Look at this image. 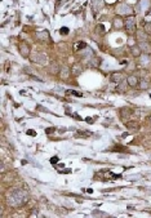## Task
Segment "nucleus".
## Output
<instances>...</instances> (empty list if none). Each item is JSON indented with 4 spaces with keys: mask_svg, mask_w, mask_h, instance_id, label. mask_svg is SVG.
Wrapping results in <instances>:
<instances>
[{
    "mask_svg": "<svg viewBox=\"0 0 151 218\" xmlns=\"http://www.w3.org/2000/svg\"><path fill=\"white\" fill-rule=\"evenodd\" d=\"M127 83H128V85H129V87H137V85H138V79H137V76H133V75L128 76V77H127Z\"/></svg>",
    "mask_w": 151,
    "mask_h": 218,
    "instance_id": "7",
    "label": "nucleus"
},
{
    "mask_svg": "<svg viewBox=\"0 0 151 218\" xmlns=\"http://www.w3.org/2000/svg\"><path fill=\"white\" fill-rule=\"evenodd\" d=\"M61 32H62V34H63V35H66V34H67V28H66V27H63V28H62V30H61Z\"/></svg>",
    "mask_w": 151,
    "mask_h": 218,
    "instance_id": "22",
    "label": "nucleus"
},
{
    "mask_svg": "<svg viewBox=\"0 0 151 218\" xmlns=\"http://www.w3.org/2000/svg\"><path fill=\"white\" fill-rule=\"evenodd\" d=\"M20 50H21V54L23 57H28V54H30V48L27 45H25V44H22L20 47Z\"/></svg>",
    "mask_w": 151,
    "mask_h": 218,
    "instance_id": "9",
    "label": "nucleus"
},
{
    "mask_svg": "<svg viewBox=\"0 0 151 218\" xmlns=\"http://www.w3.org/2000/svg\"><path fill=\"white\" fill-rule=\"evenodd\" d=\"M132 12H133V9L127 4H121L117 7V13L119 14H125V16H128V14H131Z\"/></svg>",
    "mask_w": 151,
    "mask_h": 218,
    "instance_id": "5",
    "label": "nucleus"
},
{
    "mask_svg": "<svg viewBox=\"0 0 151 218\" xmlns=\"http://www.w3.org/2000/svg\"><path fill=\"white\" fill-rule=\"evenodd\" d=\"M71 72L74 74L75 76H78V75H80V74L83 72V67H82V65L80 63H75L71 67Z\"/></svg>",
    "mask_w": 151,
    "mask_h": 218,
    "instance_id": "6",
    "label": "nucleus"
},
{
    "mask_svg": "<svg viewBox=\"0 0 151 218\" xmlns=\"http://www.w3.org/2000/svg\"><path fill=\"white\" fill-rule=\"evenodd\" d=\"M125 28H127L128 34H134L136 31V20L134 17H129L127 21H125Z\"/></svg>",
    "mask_w": 151,
    "mask_h": 218,
    "instance_id": "2",
    "label": "nucleus"
},
{
    "mask_svg": "<svg viewBox=\"0 0 151 218\" xmlns=\"http://www.w3.org/2000/svg\"><path fill=\"white\" fill-rule=\"evenodd\" d=\"M124 79H125V74L124 72H114L111 75V81H112V83H115V84L121 83Z\"/></svg>",
    "mask_w": 151,
    "mask_h": 218,
    "instance_id": "4",
    "label": "nucleus"
},
{
    "mask_svg": "<svg viewBox=\"0 0 151 218\" xmlns=\"http://www.w3.org/2000/svg\"><path fill=\"white\" fill-rule=\"evenodd\" d=\"M31 60L34 61L35 63H39V65H45V62H47V57L44 56L43 53H35V54H32Z\"/></svg>",
    "mask_w": 151,
    "mask_h": 218,
    "instance_id": "3",
    "label": "nucleus"
},
{
    "mask_svg": "<svg viewBox=\"0 0 151 218\" xmlns=\"http://www.w3.org/2000/svg\"><path fill=\"white\" fill-rule=\"evenodd\" d=\"M128 45H129L131 48H132V47H134V39H132V38L128 39Z\"/></svg>",
    "mask_w": 151,
    "mask_h": 218,
    "instance_id": "19",
    "label": "nucleus"
},
{
    "mask_svg": "<svg viewBox=\"0 0 151 218\" xmlns=\"http://www.w3.org/2000/svg\"><path fill=\"white\" fill-rule=\"evenodd\" d=\"M137 39L139 40V43L142 42H147V32L145 31H137Z\"/></svg>",
    "mask_w": 151,
    "mask_h": 218,
    "instance_id": "11",
    "label": "nucleus"
},
{
    "mask_svg": "<svg viewBox=\"0 0 151 218\" xmlns=\"http://www.w3.org/2000/svg\"><path fill=\"white\" fill-rule=\"evenodd\" d=\"M28 134H31V136H35V132H34V131H28Z\"/></svg>",
    "mask_w": 151,
    "mask_h": 218,
    "instance_id": "23",
    "label": "nucleus"
},
{
    "mask_svg": "<svg viewBox=\"0 0 151 218\" xmlns=\"http://www.w3.org/2000/svg\"><path fill=\"white\" fill-rule=\"evenodd\" d=\"M123 25H125V23H123V21H120L119 18H116V20H114V26H115L116 28L123 27Z\"/></svg>",
    "mask_w": 151,
    "mask_h": 218,
    "instance_id": "15",
    "label": "nucleus"
},
{
    "mask_svg": "<svg viewBox=\"0 0 151 218\" xmlns=\"http://www.w3.org/2000/svg\"><path fill=\"white\" fill-rule=\"evenodd\" d=\"M117 90H119V92H125V84H124V81H121V83H119Z\"/></svg>",
    "mask_w": 151,
    "mask_h": 218,
    "instance_id": "17",
    "label": "nucleus"
},
{
    "mask_svg": "<svg viewBox=\"0 0 151 218\" xmlns=\"http://www.w3.org/2000/svg\"><path fill=\"white\" fill-rule=\"evenodd\" d=\"M67 76H69V69L67 67H62V70H61V77H62V79H66Z\"/></svg>",
    "mask_w": 151,
    "mask_h": 218,
    "instance_id": "13",
    "label": "nucleus"
},
{
    "mask_svg": "<svg viewBox=\"0 0 151 218\" xmlns=\"http://www.w3.org/2000/svg\"><path fill=\"white\" fill-rule=\"evenodd\" d=\"M145 31L147 32V34H151V22L145 23Z\"/></svg>",
    "mask_w": 151,
    "mask_h": 218,
    "instance_id": "16",
    "label": "nucleus"
},
{
    "mask_svg": "<svg viewBox=\"0 0 151 218\" xmlns=\"http://www.w3.org/2000/svg\"><path fill=\"white\" fill-rule=\"evenodd\" d=\"M131 54H132L133 57H139V56H141V48L137 47V45L132 47V48H131Z\"/></svg>",
    "mask_w": 151,
    "mask_h": 218,
    "instance_id": "10",
    "label": "nucleus"
},
{
    "mask_svg": "<svg viewBox=\"0 0 151 218\" xmlns=\"http://www.w3.org/2000/svg\"><path fill=\"white\" fill-rule=\"evenodd\" d=\"M139 48H141V50H143L146 54H151V44L149 42H142Z\"/></svg>",
    "mask_w": 151,
    "mask_h": 218,
    "instance_id": "8",
    "label": "nucleus"
},
{
    "mask_svg": "<svg viewBox=\"0 0 151 218\" xmlns=\"http://www.w3.org/2000/svg\"><path fill=\"white\" fill-rule=\"evenodd\" d=\"M102 4H104L102 1H98V0H93V5H94V7H97V5L102 7Z\"/></svg>",
    "mask_w": 151,
    "mask_h": 218,
    "instance_id": "20",
    "label": "nucleus"
},
{
    "mask_svg": "<svg viewBox=\"0 0 151 218\" xmlns=\"http://www.w3.org/2000/svg\"><path fill=\"white\" fill-rule=\"evenodd\" d=\"M38 38L44 40V42H48V40H49V34H48V31H45V30L40 31V32H38Z\"/></svg>",
    "mask_w": 151,
    "mask_h": 218,
    "instance_id": "12",
    "label": "nucleus"
},
{
    "mask_svg": "<svg viewBox=\"0 0 151 218\" xmlns=\"http://www.w3.org/2000/svg\"><path fill=\"white\" fill-rule=\"evenodd\" d=\"M25 200H26V194L22 190H13L7 196V203L10 206H18V205L23 204Z\"/></svg>",
    "mask_w": 151,
    "mask_h": 218,
    "instance_id": "1",
    "label": "nucleus"
},
{
    "mask_svg": "<svg viewBox=\"0 0 151 218\" xmlns=\"http://www.w3.org/2000/svg\"><path fill=\"white\" fill-rule=\"evenodd\" d=\"M141 63H142V65H147V63H149V58H147V57L142 58V62H141Z\"/></svg>",
    "mask_w": 151,
    "mask_h": 218,
    "instance_id": "21",
    "label": "nucleus"
},
{
    "mask_svg": "<svg viewBox=\"0 0 151 218\" xmlns=\"http://www.w3.org/2000/svg\"><path fill=\"white\" fill-rule=\"evenodd\" d=\"M127 127L129 128V129H134V131H137V129H138V124L136 123V121H129V123L127 124Z\"/></svg>",
    "mask_w": 151,
    "mask_h": 218,
    "instance_id": "14",
    "label": "nucleus"
},
{
    "mask_svg": "<svg viewBox=\"0 0 151 218\" xmlns=\"http://www.w3.org/2000/svg\"><path fill=\"white\" fill-rule=\"evenodd\" d=\"M150 123H151V116H150Z\"/></svg>",
    "mask_w": 151,
    "mask_h": 218,
    "instance_id": "24",
    "label": "nucleus"
},
{
    "mask_svg": "<svg viewBox=\"0 0 151 218\" xmlns=\"http://www.w3.org/2000/svg\"><path fill=\"white\" fill-rule=\"evenodd\" d=\"M147 88H149V83L145 81V80H142L141 81V89H147Z\"/></svg>",
    "mask_w": 151,
    "mask_h": 218,
    "instance_id": "18",
    "label": "nucleus"
}]
</instances>
